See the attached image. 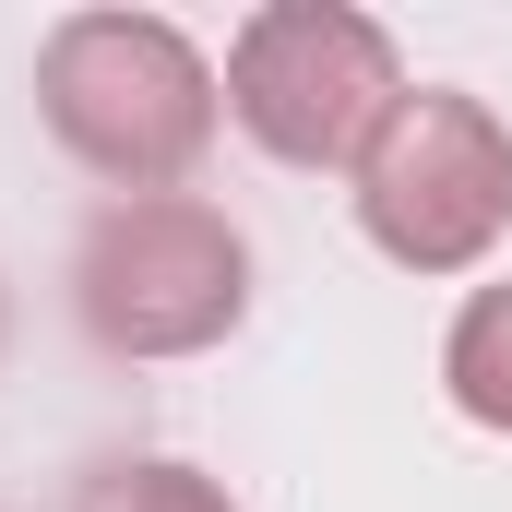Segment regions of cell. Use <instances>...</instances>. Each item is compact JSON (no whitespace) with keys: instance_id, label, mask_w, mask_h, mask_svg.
Listing matches in <instances>:
<instances>
[{"instance_id":"6da1fadb","label":"cell","mask_w":512,"mask_h":512,"mask_svg":"<svg viewBox=\"0 0 512 512\" xmlns=\"http://www.w3.org/2000/svg\"><path fill=\"white\" fill-rule=\"evenodd\" d=\"M36 108L60 131V155H84L120 203H155L203 167L227 96H215V60L167 12H72L36 48Z\"/></svg>"},{"instance_id":"5b68a950","label":"cell","mask_w":512,"mask_h":512,"mask_svg":"<svg viewBox=\"0 0 512 512\" xmlns=\"http://www.w3.org/2000/svg\"><path fill=\"white\" fill-rule=\"evenodd\" d=\"M441 382H453V405L477 429H512V286H477L465 298V322L441 346Z\"/></svg>"},{"instance_id":"277c9868","label":"cell","mask_w":512,"mask_h":512,"mask_svg":"<svg viewBox=\"0 0 512 512\" xmlns=\"http://www.w3.org/2000/svg\"><path fill=\"white\" fill-rule=\"evenodd\" d=\"M358 227L405 274H465L512 227V131L453 96V84H405L382 143L358 155Z\"/></svg>"},{"instance_id":"3957f363","label":"cell","mask_w":512,"mask_h":512,"mask_svg":"<svg viewBox=\"0 0 512 512\" xmlns=\"http://www.w3.org/2000/svg\"><path fill=\"white\" fill-rule=\"evenodd\" d=\"M72 310L108 358H203L251 310V239L191 191L108 203L72 251Z\"/></svg>"},{"instance_id":"7a4b0ae2","label":"cell","mask_w":512,"mask_h":512,"mask_svg":"<svg viewBox=\"0 0 512 512\" xmlns=\"http://www.w3.org/2000/svg\"><path fill=\"white\" fill-rule=\"evenodd\" d=\"M405 108V48L346 0H262L227 36V120L274 167H358Z\"/></svg>"},{"instance_id":"8992f818","label":"cell","mask_w":512,"mask_h":512,"mask_svg":"<svg viewBox=\"0 0 512 512\" xmlns=\"http://www.w3.org/2000/svg\"><path fill=\"white\" fill-rule=\"evenodd\" d=\"M72 512H239L215 477H191V465H96Z\"/></svg>"}]
</instances>
